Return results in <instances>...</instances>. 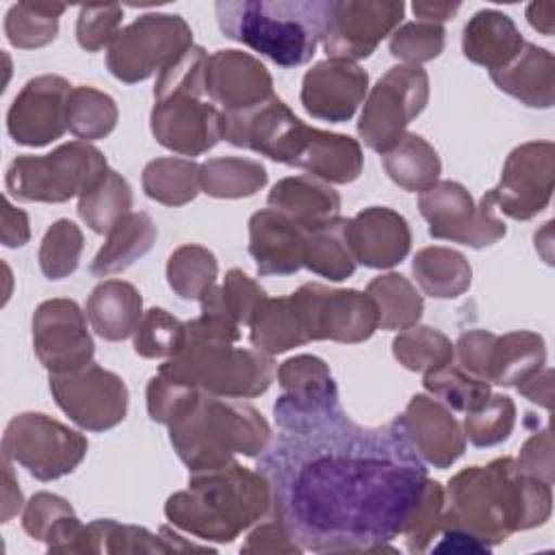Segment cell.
Returning a JSON list of instances; mask_svg holds the SVG:
<instances>
[{
  "label": "cell",
  "instance_id": "b9f144b4",
  "mask_svg": "<svg viewBox=\"0 0 555 555\" xmlns=\"http://www.w3.org/2000/svg\"><path fill=\"white\" fill-rule=\"evenodd\" d=\"M217 258L210 249L186 243L180 245L167 260V282L182 299H197L215 286Z\"/></svg>",
  "mask_w": 555,
  "mask_h": 555
},
{
  "label": "cell",
  "instance_id": "8d00e7d4",
  "mask_svg": "<svg viewBox=\"0 0 555 555\" xmlns=\"http://www.w3.org/2000/svg\"><path fill=\"white\" fill-rule=\"evenodd\" d=\"M267 184V169L251 158L219 156L199 165V189L210 197L238 199Z\"/></svg>",
  "mask_w": 555,
  "mask_h": 555
},
{
  "label": "cell",
  "instance_id": "8992f818",
  "mask_svg": "<svg viewBox=\"0 0 555 555\" xmlns=\"http://www.w3.org/2000/svg\"><path fill=\"white\" fill-rule=\"evenodd\" d=\"M169 440L191 473L215 470L236 453L256 457L271 442V427L249 403L202 392L197 403L169 425Z\"/></svg>",
  "mask_w": 555,
  "mask_h": 555
},
{
  "label": "cell",
  "instance_id": "db71d44e",
  "mask_svg": "<svg viewBox=\"0 0 555 555\" xmlns=\"http://www.w3.org/2000/svg\"><path fill=\"white\" fill-rule=\"evenodd\" d=\"M124 9L119 4H87L80 7L76 20V39L87 52H98L111 46L119 33Z\"/></svg>",
  "mask_w": 555,
  "mask_h": 555
},
{
  "label": "cell",
  "instance_id": "9f6ffc18",
  "mask_svg": "<svg viewBox=\"0 0 555 555\" xmlns=\"http://www.w3.org/2000/svg\"><path fill=\"white\" fill-rule=\"evenodd\" d=\"M496 334L486 332V330H470L460 336L457 340V360L460 369L466 373L481 377L488 382V366H490V356L494 347Z\"/></svg>",
  "mask_w": 555,
  "mask_h": 555
},
{
  "label": "cell",
  "instance_id": "d6a6232c",
  "mask_svg": "<svg viewBox=\"0 0 555 555\" xmlns=\"http://www.w3.org/2000/svg\"><path fill=\"white\" fill-rule=\"evenodd\" d=\"M249 343L254 349L275 356L293 347H301L308 340L304 323L288 297H267L249 321Z\"/></svg>",
  "mask_w": 555,
  "mask_h": 555
},
{
  "label": "cell",
  "instance_id": "7bdbcfd3",
  "mask_svg": "<svg viewBox=\"0 0 555 555\" xmlns=\"http://www.w3.org/2000/svg\"><path fill=\"white\" fill-rule=\"evenodd\" d=\"M423 386L431 397L444 403L451 412H475L479 410L492 395L490 382L466 373L453 362L425 373Z\"/></svg>",
  "mask_w": 555,
  "mask_h": 555
},
{
  "label": "cell",
  "instance_id": "5bb4252c",
  "mask_svg": "<svg viewBox=\"0 0 555 555\" xmlns=\"http://www.w3.org/2000/svg\"><path fill=\"white\" fill-rule=\"evenodd\" d=\"M282 395L273 405L282 431H301L343 412L330 366L317 356H295L278 366Z\"/></svg>",
  "mask_w": 555,
  "mask_h": 555
},
{
  "label": "cell",
  "instance_id": "e0dca14e",
  "mask_svg": "<svg viewBox=\"0 0 555 555\" xmlns=\"http://www.w3.org/2000/svg\"><path fill=\"white\" fill-rule=\"evenodd\" d=\"M555 186V145L529 141L514 147L503 165L501 180L490 195L509 219L527 221L542 212Z\"/></svg>",
  "mask_w": 555,
  "mask_h": 555
},
{
  "label": "cell",
  "instance_id": "ba28073f",
  "mask_svg": "<svg viewBox=\"0 0 555 555\" xmlns=\"http://www.w3.org/2000/svg\"><path fill=\"white\" fill-rule=\"evenodd\" d=\"M106 169V158L98 147L69 141L46 156H17L7 169L4 184L20 202L61 204L91 191Z\"/></svg>",
  "mask_w": 555,
  "mask_h": 555
},
{
  "label": "cell",
  "instance_id": "9c48e42d",
  "mask_svg": "<svg viewBox=\"0 0 555 555\" xmlns=\"http://www.w3.org/2000/svg\"><path fill=\"white\" fill-rule=\"evenodd\" d=\"M191 46L193 33L184 17L145 13L117 33L108 46L106 67L117 80L134 85L169 67Z\"/></svg>",
  "mask_w": 555,
  "mask_h": 555
},
{
  "label": "cell",
  "instance_id": "6f0895ef",
  "mask_svg": "<svg viewBox=\"0 0 555 555\" xmlns=\"http://www.w3.org/2000/svg\"><path fill=\"white\" fill-rule=\"evenodd\" d=\"M241 551H258V553H264V551H271V553H299L304 551L295 538L291 535V531L286 529V525L271 516L267 522H262L260 527H256L249 535H247V542L241 546Z\"/></svg>",
  "mask_w": 555,
  "mask_h": 555
},
{
  "label": "cell",
  "instance_id": "ee69618b",
  "mask_svg": "<svg viewBox=\"0 0 555 555\" xmlns=\"http://www.w3.org/2000/svg\"><path fill=\"white\" fill-rule=\"evenodd\" d=\"M117 126L115 100L93 87H74L67 104V130L82 139L95 141L108 137Z\"/></svg>",
  "mask_w": 555,
  "mask_h": 555
},
{
  "label": "cell",
  "instance_id": "c3c4849f",
  "mask_svg": "<svg viewBox=\"0 0 555 555\" xmlns=\"http://www.w3.org/2000/svg\"><path fill=\"white\" fill-rule=\"evenodd\" d=\"M82 232L69 219L54 221L39 247V269L50 280L67 278L78 269L82 254Z\"/></svg>",
  "mask_w": 555,
  "mask_h": 555
},
{
  "label": "cell",
  "instance_id": "7402d4cb",
  "mask_svg": "<svg viewBox=\"0 0 555 555\" xmlns=\"http://www.w3.org/2000/svg\"><path fill=\"white\" fill-rule=\"evenodd\" d=\"M369 89V74L343 59H327L314 63L301 82V104L314 119L343 124L353 117L364 102Z\"/></svg>",
  "mask_w": 555,
  "mask_h": 555
},
{
  "label": "cell",
  "instance_id": "d4e9b609",
  "mask_svg": "<svg viewBox=\"0 0 555 555\" xmlns=\"http://www.w3.org/2000/svg\"><path fill=\"white\" fill-rule=\"evenodd\" d=\"M308 230L275 208L249 217V254L260 275H291L304 267Z\"/></svg>",
  "mask_w": 555,
  "mask_h": 555
},
{
  "label": "cell",
  "instance_id": "6da1fadb",
  "mask_svg": "<svg viewBox=\"0 0 555 555\" xmlns=\"http://www.w3.org/2000/svg\"><path fill=\"white\" fill-rule=\"evenodd\" d=\"M273 516L304 551H386L403 533L427 468L395 423L364 427L338 412L301 431H282L260 455Z\"/></svg>",
  "mask_w": 555,
  "mask_h": 555
},
{
  "label": "cell",
  "instance_id": "4316f807",
  "mask_svg": "<svg viewBox=\"0 0 555 555\" xmlns=\"http://www.w3.org/2000/svg\"><path fill=\"white\" fill-rule=\"evenodd\" d=\"M525 39L514 20L496 9L477 11L464 26L462 52L488 72L503 69L522 48Z\"/></svg>",
  "mask_w": 555,
  "mask_h": 555
},
{
  "label": "cell",
  "instance_id": "2e32d148",
  "mask_svg": "<svg viewBox=\"0 0 555 555\" xmlns=\"http://www.w3.org/2000/svg\"><path fill=\"white\" fill-rule=\"evenodd\" d=\"M403 13L401 0H332L323 48L330 59H366L397 30Z\"/></svg>",
  "mask_w": 555,
  "mask_h": 555
},
{
  "label": "cell",
  "instance_id": "f35d334b",
  "mask_svg": "<svg viewBox=\"0 0 555 555\" xmlns=\"http://www.w3.org/2000/svg\"><path fill=\"white\" fill-rule=\"evenodd\" d=\"M366 293L377 306V323L382 330H408L416 325L423 314V297L401 273L373 278Z\"/></svg>",
  "mask_w": 555,
  "mask_h": 555
},
{
  "label": "cell",
  "instance_id": "be15d7a7",
  "mask_svg": "<svg viewBox=\"0 0 555 555\" xmlns=\"http://www.w3.org/2000/svg\"><path fill=\"white\" fill-rule=\"evenodd\" d=\"M529 24L542 35H553L555 24V4L553 2H533L527 7Z\"/></svg>",
  "mask_w": 555,
  "mask_h": 555
},
{
  "label": "cell",
  "instance_id": "11a10c76",
  "mask_svg": "<svg viewBox=\"0 0 555 555\" xmlns=\"http://www.w3.org/2000/svg\"><path fill=\"white\" fill-rule=\"evenodd\" d=\"M518 470L542 479L546 483L553 486L555 479V462H553V436H551V427H544L542 431H535L533 436H529L518 453V460H514Z\"/></svg>",
  "mask_w": 555,
  "mask_h": 555
},
{
  "label": "cell",
  "instance_id": "83f0119b",
  "mask_svg": "<svg viewBox=\"0 0 555 555\" xmlns=\"http://www.w3.org/2000/svg\"><path fill=\"white\" fill-rule=\"evenodd\" d=\"M267 204L306 230L319 228L340 212V195L317 176L282 178L269 191Z\"/></svg>",
  "mask_w": 555,
  "mask_h": 555
},
{
  "label": "cell",
  "instance_id": "7dc6e473",
  "mask_svg": "<svg viewBox=\"0 0 555 555\" xmlns=\"http://www.w3.org/2000/svg\"><path fill=\"white\" fill-rule=\"evenodd\" d=\"M132 336L134 351L141 358H173L186 343V323L165 308H150L143 312Z\"/></svg>",
  "mask_w": 555,
  "mask_h": 555
},
{
  "label": "cell",
  "instance_id": "f6af8a7d",
  "mask_svg": "<svg viewBox=\"0 0 555 555\" xmlns=\"http://www.w3.org/2000/svg\"><path fill=\"white\" fill-rule=\"evenodd\" d=\"M392 353L408 371L429 373L453 362L455 347L442 332L427 325H412L401 330L392 340Z\"/></svg>",
  "mask_w": 555,
  "mask_h": 555
},
{
  "label": "cell",
  "instance_id": "603a6c76",
  "mask_svg": "<svg viewBox=\"0 0 555 555\" xmlns=\"http://www.w3.org/2000/svg\"><path fill=\"white\" fill-rule=\"evenodd\" d=\"M206 93L223 113H241L273 98L267 67L243 50H217L206 63Z\"/></svg>",
  "mask_w": 555,
  "mask_h": 555
},
{
  "label": "cell",
  "instance_id": "f1b7e54d",
  "mask_svg": "<svg viewBox=\"0 0 555 555\" xmlns=\"http://www.w3.org/2000/svg\"><path fill=\"white\" fill-rule=\"evenodd\" d=\"M22 527L35 540H46L50 553H85L87 527L59 494L37 492L24 507Z\"/></svg>",
  "mask_w": 555,
  "mask_h": 555
},
{
  "label": "cell",
  "instance_id": "4dcf8cb0",
  "mask_svg": "<svg viewBox=\"0 0 555 555\" xmlns=\"http://www.w3.org/2000/svg\"><path fill=\"white\" fill-rule=\"evenodd\" d=\"M156 241V225L147 212H128L106 234L89 271L98 278L119 273L145 256Z\"/></svg>",
  "mask_w": 555,
  "mask_h": 555
},
{
  "label": "cell",
  "instance_id": "6125c7cd",
  "mask_svg": "<svg viewBox=\"0 0 555 555\" xmlns=\"http://www.w3.org/2000/svg\"><path fill=\"white\" fill-rule=\"evenodd\" d=\"M460 2H414L412 11L421 22H447L460 11Z\"/></svg>",
  "mask_w": 555,
  "mask_h": 555
},
{
  "label": "cell",
  "instance_id": "3957f363",
  "mask_svg": "<svg viewBox=\"0 0 555 555\" xmlns=\"http://www.w3.org/2000/svg\"><path fill=\"white\" fill-rule=\"evenodd\" d=\"M223 139L334 184L353 182L364 165L356 139L306 126L275 95L254 108L223 113Z\"/></svg>",
  "mask_w": 555,
  "mask_h": 555
},
{
  "label": "cell",
  "instance_id": "bcb514c9",
  "mask_svg": "<svg viewBox=\"0 0 555 555\" xmlns=\"http://www.w3.org/2000/svg\"><path fill=\"white\" fill-rule=\"evenodd\" d=\"M267 293L241 269H230L221 286H212L202 297V310L219 312L236 325H249Z\"/></svg>",
  "mask_w": 555,
  "mask_h": 555
},
{
  "label": "cell",
  "instance_id": "5b68a950",
  "mask_svg": "<svg viewBox=\"0 0 555 555\" xmlns=\"http://www.w3.org/2000/svg\"><path fill=\"white\" fill-rule=\"evenodd\" d=\"M332 0H219L221 33L280 67L308 63L323 41Z\"/></svg>",
  "mask_w": 555,
  "mask_h": 555
},
{
  "label": "cell",
  "instance_id": "9a60e30c",
  "mask_svg": "<svg viewBox=\"0 0 555 555\" xmlns=\"http://www.w3.org/2000/svg\"><path fill=\"white\" fill-rule=\"evenodd\" d=\"M50 392L56 405L87 431H106L126 418L124 379L93 360L76 371L50 373Z\"/></svg>",
  "mask_w": 555,
  "mask_h": 555
},
{
  "label": "cell",
  "instance_id": "e575fe53",
  "mask_svg": "<svg viewBox=\"0 0 555 555\" xmlns=\"http://www.w3.org/2000/svg\"><path fill=\"white\" fill-rule=\"evenodd\" d=\"M388 178L410 193H423L438 182L440 158L436 150L421 137L405 132L397 145L382 154Z\"/></svg>",
  "mask_w": 555,
  "mask_h": 555
},
{
  "label": "cell",
  "instance_id": "52a82bcc",
  "mask_svg": "<svg viewBox=\"0 0 555 555\" xmlns=\"http://www.w3.org/2000/svg\"><path fill=\"white\" fill-rule=\"evenodd\" d=\"M158 373L191 384L202 392L230 399H249L267 392L273 382V360L258 349L210 338L186 327L184 347L160 364Z\"/></svg>",
  "mask_w": 555,
  "mask_h": 555
},
{
  "label": "cell",
  "instance_id": "ffe728a7",
  "mask_svg": "<svg viewBox=\"0 0 555 555\" xmlns=\"http://www.w3.org/2000/svg\"><path fill=\"white\" fill-rule=\"evenodd\" d=\"M72 89L74 87L63 76L43 74L30 78L7 113V130L11 139L30 147H41L61 139L67 130Z\"/></svg>",
  "mask_w": 555,
  "mask_h": 555
},
{
  "label": "cell",
  "instance_id": "f907efd6",
  "mask_svg": "<svg viewBox=\"0 0 555 555\" xmlns=\"http://www.w3.org/2000/svg\"><path fill=\"white\" fill-rule=\"evenodd\" d=\"M442 512H444V488L427 479L423 494L412 509V516L401 533L405 540V548L410 553H423L427 551L429 542L436 538V533L442 529Z\"/></svg>",
  "mask_w": 555,
  "mask_h": 555
},
{
  "label": "cell",
  "instance_id": "f546056e",
  "mask_svg": "<svg viewBox=\"0 0 555 555\" xmlns=\"http://www.w3.org/2000/svg\"><path fill=\"white\" fill-rule=\"evenodd\" d=\"M85 312L98 336L124 340L134 334L143 317V299L130 282L104 280L91 291Z\"/></svg>",
  "mask_w": 555,
  "mask_h": 555
},
{
  "label": "cell",
  "instance_id": "ab89813d",
  "mask_svg": "<svg viewBox=\"0 0 555 555\" xmlns=\"http://www.w3.org/2000/svg\"><path fill=\"white\" fill-rule=\"evenodd\" d=\"M130 208L132 186L115 169H106L100 182L78 199V217L98 234H108Z\"/></svg>",
  "mask_w": 555,
  "mask_h": 555
},
{
  "label": "cell",
  "instance_id": "94428289",
  "mask_svg": "<svg viewBox=\"0 0 555 555\" xmlns=\"http://www.w3.org/2000/svg\"><path fill=\"white\" fill-rule=\"evenodd\" d=\"M2 468H4V488H2V520L7 522L13 514L20 512L22 507V492L17 488V481L13 477V468H11V460L4 457L2 460Z\"/></svg>",
  "mask_w": 555,
  "mask_h": 555
},
{
  "label": "cell",
  "instance_id": "44dd1931",
  "mask_svg": "<svg viewBox=\"0 0 555 555\" xmlns=\"http://www.w3.org/2000/svg\"><path fill=\"white\" fill-rule=\"evenodd\" d=\"M392 423L410 442L414 453L436 468H449L466 451L462 425L436 397L414 395L403 414H399Z\"/></svg>",
  "mask_w": 555,
  "mask_h": 555
},
{
  "label": "cell",
  "instance_id": "681fc988",
  "mask_svg": "<svg viewBox=\"0 0 555 555\" xmlns=\"http://www.w3.org/2000/svg\"><path fill=\"white\" fill-rule=\"evenodd\" d=\"M516 423V405L507 395H490L475 412L464 416V436L475 447H494L509 438Z\"/></svg>",
  "mask_w": 555,
  "mask_h": 555
},
{
  "label": "cell",
  "instance_id": "91938a15",
  "mask_svg": "<svg viewBox=\"0 0 555 555\" xmlns=\"http://www.w3.org/2000/svg\"><path fill=\"white\" fill-rule=\"evenodd\" d=\"M522 397H527L531 403H538L544 410L553 408V369L542 366L533 377L522 382L516 388Z\"/></svg>",
  "mask_w": 555,
  "mask_h": 555
},
{
  "label": "cell",
  "instance_id": "484cf974",
  "mask_svg": "<svg viewBox=\"0 0 555 555\" xmlns=\"http://www.w3.org/2000/svg\"><path fill=\"white\" fill-rule=\"evenodd\" d=\"M492 82L531 108H551L555 102V61L546 48L525 41L520 52L496 72Z\"/></svg>",
  "mask_w": 555,
  "mask_h": 555
},
{
  "label": "cell",
  "instance_id": "d590c367",
  "mask_svg": "<svg viewBox=\"0 0 555 555\" xmlns=\"http://www.w3.org/2000/svg\"><path fill=\"white\" fill-rule=\"evenodd\" d=\"M347 219L336 217L308 230L304 247V267L332 282H343L356 271V258L345 236Z\"/></svg>",
  "mask_w": 555,
  "mask_h": 555
},
{
  "label": "cell",
  "instance_id": "60d3db41",
  "mask_svg": "<svg viewBox=\"0 0 555 555\" xmlns=\"http://www.w3.org/2000/svg\"><path fill=\"white\" fill-rule=\"evenodd\" d=\"M67 7L56 2H17L7 11V39L22 50L48 46L56 39L59 17Z\"/></svg>",
  "mask_w": 555,
  "mask_h": 555
},
{
  "label": "cell",
  "instance_id": "74e56055",
  "mask_svg": "<svg viewBox=\"0 0 555 555\" xmlns=\"http://www.w3.org/2000/svg\"><path fill=\"white\" fill-rule=\"evenodd\" d=\"M141 184L147 197L165 206H184L199 193V165L189 158H154L145 165Z\"/></svg>",
  "mask_w": 555,
  "mask_h": 555
},
{
  "label": "cell",
  "instance_id": "30bf717a",
  "mask_svg": "<svg viewBox=\"0 0 555 555\" xmlns=\"http://www.w3.org/2000/svg\"><path fill=\"white\" fill-rule=\"evenodd\" d=\"M87 438L41 412L13 416L2 436V457L22 464L35 479L52 481L72 473L87 455Z\"/></svg>",
  "mask_w": 555,
  "mask_h": 555
},
{
  "label": "cell",
  "instance_id": "7c38bea8",
  "mask_svg": "<svg viewBox=\"0 0 555 555\" xmlns=\"http://www.w3.org/2000/svg\"><path fill=\"white\" fill-rule=\"evenodd\" d=\"M418 210L429 223L434 238L468 245L473 249L488 247L505 236L507 228L496 217V204L486 191L479 204L470 193L453 180H440L418 195Z\"/></svg>",
  "mask_w": 555,
  "mask_h": 555
},
{
  "label": "cell",
  "instance_id": "d6986e66",
  "mask_svg": "<svg viewBox=\"0 0 555 555\" xmlns=\"http://www.w3.org/2000/svg\"><path fill=\"white\" fill-rule=\"evenodd\" d=\"M195 93L154 98L150 126L154 139L178 154L199 156L223 139V113Z\"/></svg>",
  "mask_w": 555,
  "mask_h": 555
},
{
  "label": "cell",
  "instance_id": "277c9868",
  "mask_svg": "<svg viewBox=\"0 0 555 555\" xmlns=\"http://www.w3.org/2000/svg\"><path fill=\"white\" fill-rule=\"evenodd\" d=\"M273 503L271 483L260 470L236 462L215 470L191 473L189 488L165 503L167 520L202 540L232 542L258 522Z\"/></svg>",
  "mask_w": 555,
  "mask_h": 555
},
{
  "label": "cell",
  "instance_id": "ac0fdd59",
  "mask_svg": "<svg viewBox=\"0 0 555 555\" xmlns=\"http://www.w3.org/2000/svg\"><path fill=\"white\" fill-rule=\"evenodd\" d=\"M33 349L50 373L76 371L91 362L93 338L74 299H48L33 314Z\"/></svg>",
  "mask_w": 555,
  "mask_h": 555
},
{
  "label": "cell",
  "instance_id": "1f68e13d",
  "mask_svg": "<svg viewBox=\"0 0 555 555\" xmlns=\"http://www.w3.org/2000/svg\"><path fill=\"white\" fill-rule=\"evenodd\" d=\"M544 360L546 347L540 334L516 330L496 336L488 366V382L518 388L544 366Z\"/></svg>",
  "mask_w": 555,
  "mask_h": 555
},
{
  "label": "cell",
  "instance_id": "cb8c5ba5",
  "mask_svg": "<svg viewBox=\"0 0 555 555\" xmlns=\"http://www.w3.org/2000/svg\"><path fill=\"white\" fill-rule=\"evenodd\" d=\"M345 236L356 262L371 269L399 264L412 243L405 217L386 206H371L347 219Z\"/></svg>",
  "mask_w": 555,
  "mask_h": 555
},
{
  "label": "cell",
  "instance_id": "836d02e7",
  "mask_svg": "<svg viewBox=\"0 0 555 555\" xmlns=\"http://www.w3.org/2000/svg\"><path fill=\"white\" fill-rule=\"evenodd\" d=\"M412 273L425 295L453 299L468 291L473 269L464 254L451 247H423L412 260Z\"/></svg>",
  "mask_w": 555,
  "mask_h": 555
},
{
  "label": "cell",
  "instance_id": "816d5d0a",
  "mask_svg": "<svg viewBox=\"0 0 555 555\" xmlns=\"http://www.w3.org/2000/svg\"><path fill=\"white\" fill-rule=\"evenodd\" d=\"M202 390L178 382L173 377H167L163 373H156L147 384V414L152 421L171 425L180 416H184L199 399Z\"/></svg>",
  "mask_w": 555,
  "mask_h": 555
},
{
  "label": "cell",
  "instance_id": "8fae6325",
  "mask_svg": "<svg viewBox=\"0 0 555 555\" xmlns=\"http://www.w3.org/2000/svg\"><path fill=\"white\" fill-rule=\"evenodd\" d=\"M429 98V76L421 65H395L371 89L360 121V139L375 152L386 154L401 141Z\"/></svg>",
  "mask_w": 555,
  "mask_h": 555
},
{
  "label": "cell",
  "instance_id": "680465c9",
  "mask_svg": "<svg viewBox=\"0 0 555 555\" xmlns=\"http://www.w3.org/2000/svg\"><path fill=\"white\" fill-rule=\"evenodd\" d=\"M30 238L28 217L24 210L13 208L9 199H4L2 208V245L7 247H22Z\"/></svg>",
  "mask_w": 555,
  "mask_h": 555
},
{
  "label": "cell",
  "instance_id": "f5cc1de1",
  "mask_svg": "<svg viewBox=\"0 0 555 555\" xmlns=\"http://www.w3.org/2000/svg\"><path fill=\"white\" fill-rule=\"evenodd\" d=\"M390 54L405 65H421L436 59L444 48V28L434 22H408L390 35Z\"/></svg>",
  "mask_w": 555,
  "mask_h": 555
},
{
  "label": "cell",
  "instance_id": "7a4b0ae2",
  "mask_svg": "<svg viewBox=\"0 0 555 555\" xmlns=\"http://www.w3.org/2000/svg\"><path fill=\"white\" fill-rule=\"evenodd\" d=\"M551 507V483L520 473L514 457H496L449 479L442 531H460L492 546L514 531L544 525Z\"/></svg>",
  "mask_w": 555,
  "mask_h": 555
},
{
  "label": "cell",
  "instance_id": "4fadbf2b",
  "mask_svg": "<svg viewBox=\"0 0 555 555\" xmlns=\"http://www.w3.org/2000/svg\"><path fill=\"white\" fill-rule=\"evenodd\" d=\"M291 301L308 340L362 343L379 327L373 297L356 288H327L308 282L291 295Z\"/></svg>",
  "mask_w": 555,
  "mask_h": 555
}]
</instances>
